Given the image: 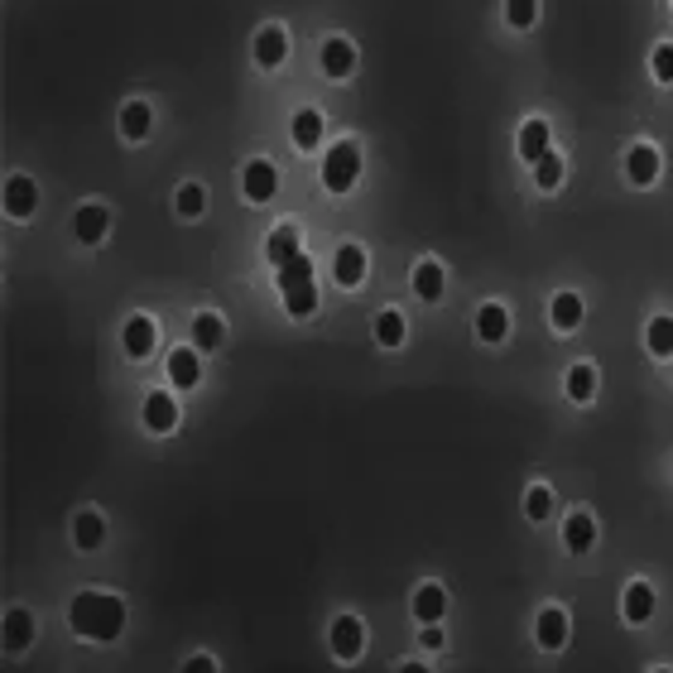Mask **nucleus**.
<instances>
[{
  "label": "nucleus",
  "instance_id": "32",
  "mask_svg": "<svg viewBox=\"0 0 673 673\" xmlns=\"http://www.w3.org/2000/svg\"><path fill=\"white\" fill-rule=\"evenodd\" d=\"M568 395L573 399H592L597 395V371L592 365H573L568 371Z\"/></svg>",
  "mask_w": 673,
  "mask_h": 673
},
{
  "label": "nucleus",
  "instance_id": "33",
  "mask_svg": "<svg viewBox=\"0 0 673 673\" xmlns=\"http://www.w3.org/2000/svg\"><path fill=\"white\" fill-rule=\"evenodd\" d=\"M534 183H539V188H558V183H563V159L553 155V149L534 164Z\"/></svg>",
  "mask_w": 673,
  "mask_h": 673
},
{
  "label": "nucleus",
  "instance_id": "4",
  "mask_svg": "<svg viewBox=\"0 0 673 673\" xmlns=\"http://www.w3.org/2000/svg\"><path fill=\"white\" fill-rule=\"evenodd\" d=\"M327 645H332L337 659H357L361 649H365V625L357 616H337L332 630H327Z\"/></svg>",
  "mask_w": 673,
  "mask_h": 673
},
{
  "label": "nucleus",
  "instance_id": "6",
  "mask_svg": "<svg viewBox=\"0 0 673 673\" xmlns=\"http://www.w3.org/2000/svg\"><path fill=\"white\" fill-rule=\"evenodd\" d=\"M145 429L149 433H173L179 429V405H173V395H164V389L145 395Z\"/></svg>",
  "mask_w": 673,
  "mask_h": 673
},
{
  "label": "nucleus",
  "instance_id": "7",
  "mask_svg": "<svg viewBox=\"0 0 673 673\" xmlns=\"http://www.w3.org/2000/svg\"><path fill=\"white\" fill-rule=\"evenodd\" d=\"M34 207H39V188H34V179H25V173H15V179L5 183V212L10 217H34Z\"/></svg>",
  "mask_w": 673,
  "mask_h": 673
},
{
  "label": "nucleus",
  "instance_id": "20",
  "mask_svg": "<svg viewBox=\"0 0 673 673\" xmlns=\"http://www.w3.org/2000/svg\"><path fill=\"white\" fill-rule=\"evenodd\" d=\"M505 332H510V313H505L501 303H486V308L477 313V337L495 347V341H505Z\"/></svg>",
  "mask_w": 673,
  "mask_h": 673
},
{
  "label": "nucleus",
  "instance_id": "30",
  "mask_svg": "<svg viewBox=\"0 0 673 673\" xmlns=\"http://www.w3.org/2000/svg\"><path fill=\"white\" fill-rule=\"evenodd\" d=\"M284 303H289V313H293V317H308V313L317 308V289H313V279H308V284L284 289Z\"/></svg>",
  "mask_w": 673,
  "mask_h": 673
},
{
  "label": "nucleus",
  "instance_id": "28",
  "mask_svg": "<svg viewBox=\"0 0 673 673\" xmlns=\"http://www.w3.org/2000/svg\"><path fill=\"white\" fill-rule=\"evenodd\" d=\"M375 341H381V347H399V341H405V317L395 308H385L375 317Z\"/></svg>",
  "mask_w": 673,
  "mask_h": 673
},
{
  "label": "nucleus",
  "instance_id": "10",
  "mask_svg": "<svg viewBox=\"0 0 673 673\" xmlns=\"http://www.w3.org/2000/svg\"><path fill=\"white\" fill-rule=\"evenodd\" d=\"M332 275H337L341 289H357L361 284V279H365V251H361V245H341L337 260H332Z\"/></svg>",
  "mask_w": 673,
  "mask_h": 673
},
{
  "label": "nucleus",
  "instance_id": "13",
  "mask_svg": "<svg viewBox=\"0 0 673 673\" xmlns=\"http://www.w3.org/2000/svg\"><path fill=\"white\" fill-rule=\"evenodd\" d=\"M625 173H630L640 188L654 183V179H659V149H654V145H635L630 155H625Z\"/></svg>",
  "mask_w": 673,
  "mask_h": 673
},
{
  "label": "nucleus",
  "instance_id": "3",
  "mask_svg": "<svg viewBox=\"0 0 673 673\" xmlns=\"http://www.w3.org/2000/svg\"><path fill=\"white\" fill-rule=\"evenodd\" d=\"M534 640L539 649H549V654H558L563 645H568V611L563 606H544L534 621Z\"/></svg>",
  "mask_w": 673,
  "mask_h": 673
},
{
  "label": "nucleus",
  "instance_id": "27",
  "mask_svg": "<svg viewBox=\"0 0 673 673\" xmlns=\"http://www.w3.org/2000/svg\"><path fill=\"white\" fill-rule=\"evenodd\" d=\"M121 130H125V140H145L149 135V106L145 101H130L125 111H121Z\"/></svg>",
  "mask_w": 673,
  "mask_h": 673
},
{
  "label": "nucleus",
  "instance_id": "11",
  "mask_svg": "<svg viewBox=\"0 0 673 673\" xmlns=\"http://www.w3.org/2000/svg\"><path fill=\"white\" fill-rule=\"evenodd\" d=\"M299 241H303V231L293 227V221H279V227L269 231V241H265V255L275 260V265H284V260L299 255Z\"/></svg>",
  "mask_w": 673,
  "mask_h": 673
},
{
  "label": "nucleus",
  "instance_id": "16",
  "mask_svg": "<svg viewBox=\"0 0 673 673\" xmlns=\"http://www.w3.org/2000/svg\"><path fill=\"white\" fill-rule=\"evenodd\" d=\"M443 611H447V592L438 582H423L419 592H414V616L423 625H433V621H443Z\"/></svg>",
  "mask_w": 673,
  "mask_h": 673
},
{
  "label": "nucleus",
  "instance_id": "35",
  "mask_svg": "<svg viewBox=\"0 0 673 673\" xmlns=\"http://www.w3.org/2000/svg\"><path fill=\"white\" fill-rule=\"evenodd\" d=\"M525 510H529V519H549V515H553V491H549V486H529Z\"/></svg>",
  "mask_w": 673,
  "mask_h": 673
},
{
  "label": "nucleus",
  "instance_id": "34",
  "mask_svg": "<svg viewBox=\"0 0 673 673\" xmlns=\"http://www.w3.org/2000/svg\"><path fill=\"white\" fill-rule=\"evenodd\" d=\"M539 15V0H505V20H510L515 29H529Z\"/></svg>",
  "mask_w": 673,
  "mask_h": 673
},
{
  "label": "nucleus",
  "instance_id": "17",
  "mask_svg": "<svg viewBox=\"0 0 673 673\" xmlns=\"http://www.w3.org/2000/svg\"><path fill=\"white\" fill-rule=\"evenodd\" d=\"M351 68H357V49H351L347 39H327L323 44V73L327 77H347Z\"/></svg>",
  "mask_w": 673,
  "mask_h": 673
},
{
  "label": "nucleus",
  "instance_id": "25",
  "mask_svg": "<svg viewBox=\"0 0 673 673\" xmlns=\"http://www.w3.org/2000/svg\"><path fill=\"white\" fill-rule=\"evenodd\" d=\"M293 145H299V149H317V145H323V116H317V111H299V116H293Z\"/></svg>",
  "mask_w": 673,
  "mask_h": 673
},
{
  "label": "nucleus",
  "instance_id": "38",
  "mask_svg": "<svg viewBox=\"0 0 673 673\" xmlns=\"http://www.w3.org/2000/svg\"><path fill=\"white\" fill-rule=\"evenodd\" d=\"M423 649H443V630H438V621L433 625H423V640H419Z\"/></svg>",
  "mask_w": 673,
  "mask_h": 673
},
{
  "label": "nucleus",
  "instance_id": "31",
  "mask_svg": "<svg viewBox=\"0 0 673 673\" xmlns=\"http://www.w3.org/2000/svg\"><path fill=\"white\" fill-rule=\"evenodd\" d=\"M645 337H649V351H654V357H673V317H654Z\"/></svg>",
  "mask_w": 673,
  "mask_h": 673
},
{
  "label": "nucleus",
  "instance_id": "8",
  "mask_svg": "<svg viewBox=\"0 0 673 673\" xmlns=\"http://www.w3.org/2000/svg\"><path fill=\"white\" fill-rule=\"evenodd\" d=\"M106 227H111V217H106V207H97V203L77 207V217H73V231H77V241H82V245H101V241H106Z\"/></svg>",
  "mask_w": 673,
  "mask_h": 673
},
{
  "label": "nucleus",
  "instance_id": "18",
  "mask_svg": "<svg viewBox=\"0 0 673 673\" xmlns=\"http://www.w3.org/2000/svg\"><path fill=\"white\" fill-rule=\"evenodd\" d=\"M121 341H125V351H130L135 361H145L149 351H155V323H149V317H130Z\"/></svg>",
  "mask_w": 673,
  "mask_h": 673
},
{
  "label": "nucleus",
  "instance_id": "15",
  "mask_svg": "<svg viewBox=\"0 0 673 673\" xmlns=\"http://www.w3.org/2000/svg\"><path fill=\"white\" fill-rule=\"evenodd\" d=\"M563 544H568L573 553H587V549L597 544V519L582 515V510L568 515V525H563Z\"/></svg>",
  "mask_w": 673,
  "mask_h": 673
},
{
  "label": "nucleus",
  "instance_id": "21",
  "mask_svg": "<svg viewBox=\"0 0 673 673\" xmlns=\"http://www.w3.org/2000/svg\"><path fill=\"white\" fill-rule=\"evenodd\" d=\"M73 539H77V549H101L106 544V519L97 515V510H82L77 519H73Z\"/></svg>",
  "mask_w": 673,
  "mask_h": 673
},
{
  "label": "nucleus",
  "instance_id": "39",
  "mask_svg": "<svg viewBox=\"0 0 673 673\" xmlns=\"http://www.w3.org/2000/svg\"><path fill=\"white\" fill-rule=\"evenodd\" d=\"M217 664H212V659H188V673H212Z\"/></svg>",
  "mask_w": 673,
  "mask_h": 673
},
{
  "label": "nucleus",
  "instance_id": "37",
  "mask_svg": "<svg viewBox=\"0 0 673 673\" xmlns=\"http://www.w3.org/2000/svg\"><path fill=\"white\" fill-rule=\"evenodd\" d=\"M649 63H654V77H659V82H669V87H673V44H659Z\"/></svg>",
  "mask_w": 673,
  "mask_h": 673
},
{
  "label": "nucleus",
  "instance_id": "24",
  "mask_svg": "<svg viewBox=\"0 0 673 673\" xmlns=\"http://www.w3.org/2000/svg\"><path fill=\"white\" fill-rule=\"evenodd\" d=\"M414 293H419L423 303L443 299V265H438V260H423V265L414 269Z\"/></svg>",
  "mask_w": 673,
  "mask_h": 673
},
{
  "label": "nucleus",
  "instance_id": "36",
  "mask_svg": "<svg viewBox=\"0 0 673 673\" xmlns=\"http://www.w3.org/2000/svg\"><path fill=\"white\" fill-rule=\"evenodd\" d=\"M203 207H207L203 188H197V183H183V188H179V217H203Z\"/></svg>",
  "mask_w": 673,
  "mask_h": 673
},
{
  "label": "nucleus",
  "instance_id": "5",
  "mask_svg": "<svg viewBox=\"0 0 673 673\" xmlns=\"http://www.w3.org/2000/svg\"><path fill=\"white\" fill-rule=\"evenodd\" d=\"M241 188H245V197H251V203H269V197H275V188H279L275 164L251 159V164H245V179H241Z\"/></svg>",
  "mask_w": 673,
  "mask_h": 673
},
{
  "label": "nucleus",
  "instance_id": "26",
  "mask_svg": "<svg viewBox=\"0 0 673 673\" xmlns=\"http://www.w3.org/2000/svg\"><path fill=\"white\" fill-rule=\"evenodd\" d=\"M549 317H553V327H558V332H573V327L582 323V299H577V293H558V299H553V308H549Z\"/></svg>",
  "mask_w": 673,
  "mask_h": 673
},
{
  "label": "nucleus",
  "instance_id": "9",
  "mask_svg": "<svg viewBox=\"0 0 673 673\" xmlns=\"http://www.w3.org/2000/svg\"><path fill=\"white\" fill-rule=\"evenodd\" d=\"M284 58H289V34H284V29L269 25V29L255 34V63H260V68H279Z\"/></svg>",
  "mask_w": 673,
  "mask_h": 673
},
{
  "label": "nucleus",
  "instance_id": "1",
  "mask_svg": "<svg viewBox=\"0 0 673 673\" xmlns=\"http://www.w3.org/2000/svg\"><path fill=\"white\" fill-rule=\"evenodd\" d=\"M68 621H73V630L82 640L111 645L116 635L125 630V601L106 597V592H82V597H73V606H68Z\"/></svg>",
  "mask_w": 673,
  "mask_h": 673
},
{
  "label": "nucleus",
  "instance_id": "14",
  "mask_svg": "<svg viewBox=\"0 0 673 673\" xmlns=\"http://www.w3.org/2000/svg\"><path fill=\"white\" fill-rule=\"evenodd\" d=\"M649 616H654V587H649V582H630V587H625V621L645 625Z\"/></svg>",
  "mask_w": 673,
  "mask_h": 673
},
{
  "label": "nucleus",
  "instance_id": "23",
  "mask_svg": "<svg viewBox=\"0 0 673 673\" xmlns=\"http://www.w3.org/2000/svg\"><path fill=\"white\" fill-rule=\"evenodd\" d=\"M544 155H549V125L544 121H529L525 130H519V159L539 164Z\"/></svg>",
  "mask_w": 673,
  "mask_h": 673
},
{
  "label": "nucleus",
  "instance_id": "2",
  "mask_svg": "<svg viewBox=\"0 0 673 673\" xmlns=\"http://www.w3.org/2000/svg\"><path fill=\"white\" fill-rule=\"evenodd\" d=\"M357 179H361V149H357V140H337V145L327 149V159H323L327 193H347Z\"/></svg>",
  "mask_w": 673,
  "mask_h": 673
},
{
  "label": "nucleus",
  "instance_id": "29",
  "mask_svg": "<svg viewBox=\"0 0 673 673\" xmlns=\"http://www.w3.org/2000/svg\"><path fill=\"white\" fill-rule=\"evenodd\" d=\"M313 279V260L308 255H293L279 265V289H293V284H308Z\"/></svg>",
  "mask_w": 673,
  "mask_h": 673
},
{
  "label": "nucleus",
  "instance_id": "22",
  "mask_svg": "<svg viewBox=\"0 0 673 673\" xmlns=\"http://www.w3.org/2000/svg\"><path fill=\"white\" fill-rule=\"evenodd\" d=\"M221 341H227L221 317H217V313H197V317H193V347H197V351H217Z\"/></svg>",
  "mask_w": 673,
  "mask_h": 673
},
{
  "label": "nucleus",
  "instance_id": "12",
  "mask_svg": "<svg viewBox=\"0 0 673 673\" xmlns=\"http://www.w3.org/2000/svg\"><path fill=\"white\" fill-rule=\"evenodd\" d=\"M34 640V616L29 611H5V654H25Z\"/></svg>",
  "mask_w": 673,
  "mask_h": 673
},
{
  "label": "nucleus",
  "instance_id": "19",
  "mask_svg": "<svg viewBox=\"0 0 673 673\" xmlns=\"http://www.w3.org/2000/svg\"><path fill=\"white\" fill-rule=\"evenodd\" d=\"M169 381L179 385V389H193L197 381H203V365H197V351H188V347H179L169 357Z\"/></svg>",
  "mask_w": 673,
  "mask_h": 673
}]
</instances>
